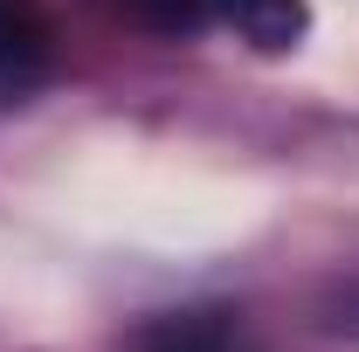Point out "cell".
Masks as SVG:
<instances>
[{
  "label": "cell",
  "mask_w": 359,
  "mask_h": 352,
  "mask_svg": "<svg viewBox=\"0 0 359 352\" xmlns=\"http://www.w3.org/2000/svg\"><path fill=\"white\" fill-rule=\"evenodd\" d=\"M208 21L235 28L256 55H290L311 35V7L304 0H208Z\"/></svg>",
  "instance_id": "cell-1"
},
{
  "label": "cell",
  "mask_w": 359,
  "mask_h": 352,
  "mask_svg": "<svg viewBox=\"0 0 359 352\" xmlns=\"http://www.w3.org/2000/svg\"><path fill=\"white\" fill-rule=\"evenodd\" d=\"M132 352H249L228 311H166L132 339Z\"/></svg>",
  "instance_id": "cell-2"
},
{
  "label": "cell",
  "mask_w": 359,
  "mask_h": 352,
  "mask_svg": "<svg viewBox=\"0 0 359 352\" xmlns=\"http://www.w3.org/2000/svg\"><path fill=\"white\" fill-rule=\"evenodd\" d=\"M48 69V14L35 0H0V83L21 90Z\"/></svg>",
  "instance_id": "cell-3"
},
{
  "label": "cell",
  "mask_w": 359,
  "mask_h": 352,
  "mask_svg": "<svg viewBox=\"0 0 359 352\" xmlns=\"http://www.w3.org/2000/svg\"><path fill=\"white\" fill-rule=\"evenodd\" d=\"M125 21L152 28V35H194L208 28V0H111Z\"/></svg>",
  "instance_id": "cell-4"
}]
</instances>
